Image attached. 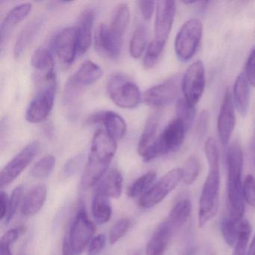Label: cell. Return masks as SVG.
<instances>
[{
  "label": "cell",
  "instance_id": "1",
  "mask_svg": "<svg viewBox=\"0 0 255 255\" xmlns=\"http://www.w3.org/2000/svg\"><path fill=\"white\" fill-rule=\"evenodd\" d=\"M204 150L209 171L199 199L198 225L200 228H204L217 213L220 189L219 150L214 138H209L206 141Z\"/></svg>",
  "mask_w": 255,
  "mask_h": 255
},
{
  "label": "cell",
  "instance_id": "2",
  "mask_svg": "<svg viewBox=\"0 0 255 255\" xmlns=\"http://www.w3.org/2000/svg\"><path fill=\"white\" fill-rule=\"evenodd\" d=\"M116 150L117 144L116 140L113 139L106 131L98 129L95 132L80 181L83 189H92L101 182L107 174Z\"/></svg>",
  "mask_w": 255,
  "mask_h": 255
},
{
  "label": "cell",
  "instance_id": "3",
  "mask_svg": "<svg viewBox=\"0 0 255 255\" xmlns=\"http://www.w3.org/2000/svg\"><path fill=\"white\" fill-rule=\"evenodd\" d=\"M228 183H227V205L228 216L235 220L243 219L245 199L243 196V154L241 145L238 141H233L228 147L226 153Z\"/></svg>",
  "mask_w": 255,
  "mask_h": 255
},
{
  "label": "cell",
  "instance_id": "4",
  "mask_svg": "<svg viewBox=\"0 0 255 255\" xmlns=\"http://www.w3.org/2000/svg\"><path fill=\"white\" fill-rule=\"evenodd\" d=\"M186 132L183 122L176 118L165 127L162 133L143 153V160L150 162L159 156L175 152L183 144Z\"/></svg>",
  "mask_w": 255,
  "mask_h": 255
},
{
  "label": "cell",
  "instance_id": "5",
  "mask_svg": "<svg viewBox=\"0 0 255 255\" xmlns=\"http://www.w3.org/2000/svg\"><path fill=\"white\" fill-rule=\"evenodd\" d=\"M102 75V69L97 64L89 60L83 62L65 84L63 95L65 107L71 109L75 107L83 89L96 83Z\"/></svg>",
  "mask_w": 255,
  "mask_h": 255
},
{
  "label": "cell",
  "instance_id": "6",
  "mask_svg": "<svg viewBox=\"0 0 255 255\" xmlns=\"http://www.w3.org/2000/svg\"><path fill=\"white\" fill-rule=\"evenodd\" d=\"M40 86L26 112V119L29 123L42 122L53 110L57 89L56 77L41 82Z\"/></svg>",
  "mask_w": 255,
  "mask_h": 255
},
{
  "label": "cell",
  "instance_id": "7",
  "mask_svg": "<svg viewBox=\"0 0 255 255\" xmlns=\"http://www.w3.org/2000/svg\"><path fill=\"white\" fill-rule=\"evenodd\" d=\"M110 99L123 109H134L141 102V95L138 86L121 74H113L107 84Z\"/></svg>",
  "mask_w": 255,
  "mask_h": 255
},
{
  "label": "cell",
  "instance_id": "8",
  "mask_svg": "<svg viewBox=\"0 0 255 255\" xmlns=\"http://www.w3.org/2000/svg\"><path fill=\"white\" fill-rule=\"evenodd\" d=\"M203 35L201 20L193 18L187 20L176 35L174 49L180 61L187 62L196 53Z\"/></svg>",
  "mask_w": 255,
  "mask_h": 255
},
{
  "label": "cell",
  "instance_id": "9",
  "mask_svg": "<svg viewBox=\"0 0 255 255\" xmlns=\"http://www.w3.org/2000/svg\"><path fill=\"white\" fill-rule=\"evenodd\" d=\"M95 226L84 207L77 211L65 237L68 239L74 255H80L95 237Z\"/></svg>",
  "mask_w": 255,
  "mask_h": 255
},
{
  "label": "cell",
  "instance_id": "10",
  "mask_svg": "<svg viewBox=\"0 0 255 255\" xmlns=\"http://www.w3.org/2000/svg\"><path fill=\"white\" fill-rule=\"evenodd\" d=\"M182 169L170 170L138 200V205L143 209H150L162 202L170 192H172L182 181Z\"/></svg>",
  "mask_w": 255,
  "mask_h": 255
},
{
  "label": "cell",
  "instance_id": "11",
  "mask_svg": "<svg viewBox=\"0 0 255 255\" xmlns=\"http://www.w3.org/2000/svg\"><path fill=\"white\" fill-rule=\"evenodd\" d=\"M181 82L180 74H176L163 83L153 86L144 93V103L149 107L157 109L171 105L179 96Z\"/></svg>",
  "mask_w": 255,
  "mask_h": 255
},
{
  "label": "cell",
  "instance_id": "12",
  "mask_svg": "<svg viewBox=\"0 0 255 255\" xmlns=\"http://www.w3.org/2000/svg\"><path fill=\"white\" fill-rule=\"evenodd\" d=\"M205 86V68L201 61H197L188 68L182 77L183 98L195 107L204 94Z\"/></svg>",
  "mask_w": 255,
  "mask_h": 255
},
{
  "label": "cell",
  "instance_id": "13",
  "mask_svg": "<svg viewBox=\"0 0 255 255\" xmlns=\"http://www.w3.org/2000/svg\"><path fill=\"white\" fill-rule=\"evenodd\" d=\"M40 150L38 141H34L17 153L0 173V187L3 188L12 183L31 163Z\"/></svg>",
  "mask_w": 255,
  "mask_h": 255
},
{
  "label": "cell",
  "instance_id": "14",
  "mask_svg": "<svg viewBox=\"0 0 255 255\" xmlns=\"http://www.w3.org/2000/svg\"><path fill=\"white\" fill-rule=\"evenodd\" d=\"M176 13L175 2L162 0L156 3L153 41L165 46L172 29Z\"/></svg>",
  "mask_w": 255,
  "mask_h": 255
},
{
  "label": "cell",
  "instance_id": "15",
  "mask_svg": "<svg viewBox=\"0 0 255 255\" xmlns=\"http://www.w3.org/2000/svg\"><path fill=\"white\" fill-rule=\"evenodd\" d=\"M235 106L232 94L227 89L219 110L217 122L218 135L223 145L229 142L236 125Z\"/></svg>",
  "mask_w": 255,
  "mask_h": 255
},
{
  "label": "cell",
  "instance_id": "16",
  "mask_svg": "<svg viewBox=\"0 0 255 255\" xmlns=\"http://www.w3.org/2000/svg\"><path fill=\"white\" fill-rule=\"evenodd\" d=\"M123 42L116 39L110 27L105 23H101L97 28L95 36V47L97 53L106 59L116 60L122 52Z\"/></svg>",
  "mask_w": 255,
  "mask_h": 255
},
{
  "label": "cell",
  "instance_id": "17",
  "mask_svg": "<svg viewBox=\"0 0 255 255\" xmlns=\"http://www.w3.org/2000/svg\"><path fill=\"white\" fill-rule=\"evenodd\" d=\"M53 48L62 62L66 64L74 62L78 54L77 28H65L59 32L53 41Z\"/></svg>",
  "mask_w": 255,
  "mask_h": 255
},
{
  "label": "cell",
  "instance_id": "18",
  "mask_svg": "<svg viewBox=\"0 0 255 255\" xmlns=\"http://www.w3.org/2000/svg\"><path fill=\"white\" fill-rule=\"evenodd\" d=\"M32 8V5L28 2L20 4L14 7L5 16L0 27L2 49H3L4 44L11 36L14 28L30 14Z\"/></svg>",
  "mask_w": 255,
  "mask_h": 255
},
{
  "label": "cell",
  "instance_id": "19",
  "mask_svg": "<svg viewBox=\"0 0 255 255\" xmlns=\"http://www.w3.org/2000/svg\"><path fill=\"white\" fill-rule=\"evenodd\" d=\"M94 21L95 11L92 8H86L82 11L76 27L78 38V55L80 56L86 53L92 44Z\"/></svg>",
  "mask_w": 255,
  "mask_h": 255
},
{
  "label": "cell",
  "instance_id": "20",
  "mask_svg": "<svg viewBox=\"0 0 255 255\" xmlns=\"http://www.w3.org/2000/svg\"><path fill=\"white\" fill-rule=\"evenodd\" d=\"M38 82H43L56 77L54 73V59L47 49L39 47L34 51L31 59Z\"/></svg>",
  "mask_w": 255,
  "mask_h": 255
},
{
  "label": "cell",
  "instance_id": "21",
  "mask_svg": "<svg viewBox=\"0 0 255 255\" xmlns=\"http://www.w3.org/2000/svg\"><path fill=\"white\" fill-rule=\"evenodd\" d=\"M47 196L45 185L34 186L23 198L21 205V213L25 217L35 216L42 208Z\"/></svg>",
  "mask_w": 255,
  "mask_h": 255
},
{
  "label": "cell",
  "instance_id": "22",
  "mask_svg": "<svg viewBox=\"0 0 255 255\" xmlns=\"http://www.w3.org/2000/svg\"><path fill=\"white\" fill-rule=\"evenodd\" d=\"M173 230L166 221L156 228L146 246V255H164Z\"/></svg>",
  "mask_w": 255,
  "mask_h": 255
},
{
  "label": "cell",
  "instance_id": "23",
  "mask_svg": "<svg viewBox=\"0 0 255 255\" xmlns=\"http://www.w3.org/2000/svg\"><path fill=\"white\" fill-rule=\"evenodd\" d=\"M42 17H37L26 25L19 34L14 47V56L19 59L29 44L33 41L43 25Z\"/></svg>",
  "mask_w": 255,
  "mask_h": 255
},
{
  "label": "cell",
  "instance_id": "24",
  "mask_svg": "<svg viewBox=\"0 0 255 255\" xmlns=\"http://www.w3.org/2000/svg\"><path fill=\"white\" fill-rule=\"evenodd\" d=\"M123 189V176L117 168L110 170L98 183L97 190L110 198H119Z\"/></svg>",
  "mask_w": 255,
  "mask_h": 255
},
{
  "label": "cell",
  "instance_id": "25",
  "mask_svg": "<svg viewBox=\"0 0 255 255\" xmlns=\"http://www.w3.org/2000/svg\"><path fill=\"white\" fill-rule=\"evenodd\" d=\"M247 78L244 73H241L236 79L234 86V103L238 113L243 117L247 115L249 109L250 91Z\"/></svg>",
  "mask_w": 255,
  "mask_h": 255
},
{
  "label": "cell",
  "instance_id": "26",
  "mask_svg": "<svg viewBox=\"0 0 255 255\" xmlns=\"http://www.w3.org/2000/svg\"><path fill=\"white\" fill-rule=\"evenodd\" d=\"M160 119V111L153 112L149 116L148 119L146 122L144 130L140 137L138 147H137L140 156H142L143 153L156 140Z\"/></svg>",
  "mask_w": 255,
  "mask_h": 255
},
{
  "label": "cell",
  "instance_id": "27",
  "mask_svg": "<svg viewBox=\"0 0 255 255\" xmlns=\"http://www.w3.org/2000/svg\"><path fill=\"white\" fill-rule=\"evenodd\" d=\"M192 210V203L188 198H183L176 202L166 220L173 231L186 223L190 217Z\"/></svg>",
  "mask_w": 255,
  "mask_h": 255
},
{
  "label": "cell",
  "instance_id": "28",
  "mask_svg": "<svg viewBox=\"0 0 255 255\" xmlns=\"http://www.w3.org/2000/svg\"><path fill=\"white\" fill-rule=\"evenodd\" d=\"M110 198L96 190L92 204V213L95 222L104 225L110 220L113 214Z\"/></svg>",
  "mask_w": 255,
  "mask_h": 255
},
{
  "label": "cell",
  "instance_id": "29",
  "mask_svg": "<svg viewBox=\"0 0 255 255\" xmlns=\"http://www.w3.org/2000/svg\"><path fill=\"white\" fill-rule=\"evenodd\" d=\"M101 122L106 132L116 141L122 139L127 132V125L122 116L113 111H103Z\"/></svg>",
  "mask_w": 255,
  "mask_h": 255
},
{
  "label": "cell",
  "instance_id": "30",
  "mask_svg": "<svg viewBox=\"0 0 255 255\" xmlns=\"http://www.w3.org/2000/svg\"><path fill=\"white\" fill-rule=\"evenodd\" d=\"M129 19L130 11L129 7L127 4H120L115 12L111 23L109 26L113 36L122 42L124 35L129 25Z\"/></svg>",
  "mask_w": 255,
  "mask_h": 255
},
{
  "label": "cell",
  "instance_id": "31",
  "mask_svg": "<svg viewBox=\"0 0 255 255\" xmlns=\"http://www.w3.org/2000/svg\"><path fill=\"white\" fill-rule=\"evenodd\" d=\"M156 179V172L154 171H149L145 174L138 177L129 186L128 190V195L130 198H136V197L144 195L154 184V181Z\"/></svg>",
  "mask_w": 255,
  "mask_h": 255
},
{
  "label": "cell",
  "instance_id": "32",
  "mask_svg": "<svg viewBox=\"0 0 255 255\" xmlns=\"http://www.w3.org/2000/svg\"><path fill=\"white\" fill-rule=\"evenodd\" d=\"M147 42V31L144 25L140 24L135 28L130 42L129 53L134 59H138L145 50Z\"/></svg>",
  "mask_w": 255,
  "mask_h": 255
},
{
  "label": "cell",
  "instance_id": "33",
  "mask_svg": "<svg viewBox=\"0 0 255 255\" xmlns=\"http://www.w3.org/2000/svg\"><path fill=\"white\" fill-rule=\"evenodd\" d=\"M252 228L250 222L243 219L239 222V233L237 242L234 245L233 255H246Z\"/></svg>",
  "mask_w": 255,
  "mask_h": 255
},
{
  "label": "cell",
  "instance_id": "34",
  "mask_svg": "<svg viewBox=\"0 0 255 255\" xmlns=\"http://www.w3.org/2000/svg\"><path fill=\"white\" fill-rule=\"evenodd\" d=\"M182 169V181L186 185L193 184L199 175L201 165L199 159L195 155H191L186 159Z\"/></svg>",
  "mask_w": 255,
  "mask_h": 255
},
{
  "label": "cell",
  "instance_id": "35",
  "mask_svg": "<svg viewBox=\"0 0 255 255\" xmlns=\"http://www.w3.org/2000/svg\"><path fill=\"white\" fill-rule=\"evenodd\" d=\"M56 165V158L53 155H47L41 158L32 167L30 175L37 179L46 178L53 172Z\"/></svg>",
  "mask_w": 255,
  "mask_h": 255
},
{
  "label": "cell",
  "instance_id": "36",
  "mask_svg": "<svg viewBox=\"0 0 255 255\" xmlns=\"http://www.w3.org/2000/svg\"><path fill=\"white\" fill-rule=\"evenodd\" d=\"M239 222L240 221L232 219L227 216L224 218L221 224V232L225 243L229 246H234L237 242L239 233Z\"/></svg>",
  "mask_w": 255,
  "mask_h": 255
},
{
  "label": "cell",
  "instance_id": "37",
  "mask_svg": "<svg viewBox=\"0 0 255 255\" xmlns=\"http://www.w3.org/2000/svg\"><path fill=\"white\" fill-rule=\"evenodd\" d=\"M195 116V106L188 103L184 98H180L177 104V118L183 122L186 131L193 125Z\"/></svg>",
  "mask_w": 255,
  "mask_h": 255
},
{
  "label": "cell",
  "instance_id": "38",
  "mask_svg": "<svg viewBox=\"0 0 255 255\" xmlns=\"http://www.w3.org/2000/svg\"><path fill=\"white\" fill-rule=\"evenodd\" d=\"M165 46L152 41L147 47V53L144 56L143 65L146 69L153 68L159 61V57L163 52Z\"/></svg>",
  "mask_w": 255,
  "mask_h": 255
},
{
  "label": "cell",
  "instance_id": "39",
  "mask_svg": "<svg viewBox=\"0 0 255 255\" xmlns=\"http://www.w3.org/2000/svg\"><path fill=\"white\" fill-rule=\"evenodd\" d=\"M129 228L130 221L129 219L124 218L117 221L115 225H113L109 233L108 240L110 244H116L121 239L123 238L129 231Z\"/></svg>",
  "mask_w": 255,
  "mask_h": 255
},
{
  "label": "cell",
  "instance_id": "40",
  "mask_svg": "<svg viewBox=\"0 0 255 255\" xmlns=\"http://www.w3.org/2000/svg\"><path fill=\"white\" fill-rule=\"evenodd\" d=\"M23 195V186H18L16 187L9 197V202H8V210L5 217V224L10 223L13 218L15 216L17 213V209L20 206V202L22 201Z\"/></svg>",
  "mask_w": 255,
  "mask_h": 255
},
{
  "label": "cell",
  "instance_id": "41",
  "mask_svg": "<svg viewBox=\"0 0 255 255\" xmlns=\"http://www.w3.org/2000/svg\"><path fill=\"white\" fill-rule=\"evenodd\" d=\"M243 196L245 201L255 209V178L252 174L246 176L243 182Z\"/></svg>",
  "mask_w": 255,
  "mask_h": 255
},
{
  "label": "cell",
  "instance_id": "42",
  "mask_svg": "<svg viewBox=\"0 0 255 255\" xmlns=\"http://www.w3.org/2000/svg\"><path fill=\"white\" fill-rule=\"evenodd\" d=\"M83 162V156L82 154L77 155L70 159L64 165L62 174L65 177H70L77 172Z\"/></svg>",
  "mask_w": 255,
  "mask_h": 255
},
{
  "label": "cell",
  "instance_id": "43",
  "mask_svg": "<svg viewBox=\"0 0 255 255\" xmlns=\"http://www.w3.org/2000/svg\"><path fill=\"white\" fill-rule=\"evenodd\" d=\"M107 236L104 234L95 236L89 245L87 255H100L107 244Z\"/></svg>",
  "mask_w": 255,
  "mask_h": 255
},
{
  "label": "cell",
  "instance_id": "44",
  "mask_svg": "<svg viewBox=\"0 0 255 255\" xmlns=\"http://www.w3.org/2000/svg\"><path fill=\"white\" fill-rule=\"evenodd\" d=\"M26 231V228L24 226L12 228V229L9 230L4 234V235L1 238L0 243H3V244L11 246V245L14 244L25 234Z\"/></svg>",
  "mask_w": 255,
  "mask_h": 255
},
{
  "label": "cell",
  "instance_id": "45",
  "mask_svg": "<svg viewBox=\"0 0 255 255\" xmlns=\"http://www.w3.org/2000/svg\"><path fill=\"white\" fill-rule=\"evenodd\" d=\"M243 73L250 86L255 87V49H253L249 54Z\"/></svg>",
  "mask_w": 255,
  "mask_h": 255
},
{
  "label": "cell",
  "instance_id": "46",
  "mask_svg": "<svg viewBox=\"0 0 255 255\" xmlns=\"http://www.w3.org/2000/svg\"><path fill=\"white\" fill-rule=\"evenodd\" d=\"M209 122V113L208 112L203 111L200 115L199 119L196 125V135L198 138H201L205 135L207 130V125Z\"/></svg>",
  "mask_w": 255,
  "mask_h": 255
},
{
  "label": "cell",
  "instance_id": "47",
  "mask_svg": "<svg viewBox=\"0 0 255 255\" xmlns=\"http://www.w3.org/2000/svg\"><path fill=\"white\" fill-rule=\"evenodd\" d=\"M155 4L156 2L153 1H138L140 12L144 20H149L151 18L155 9Z\"/></svg>",
  "mask_w": 255,
  "mask_h": 255
},
{
  "label": "cell",
  "instance_id": "48",
  "mask_svg": "<svg viewBox=\"0 0 255 255\" xmlns=\"http://www.w3.org/2000/svg\"><path fill=\"white\" fill-rule=\"evenodd\" d=\"M9 197L3 191L0 192V219L3 220L6 217L8 210Z\"/></svg>",
  "mask_w": 255,
  "mask_h": 255
},
{
  "label": "cell",
  "instance_id": "49",
  "mask_svg": "<svg viewBox=\"0 0 255 255\" xmlns=\"http://www.w3.org/2000/svg\"><path fill=\"white\" fill-rule=\"evenodd\" d=\"M0 255H12L11 246L0 243Z\"/></svg>",
  "mask_w": 255,
  "mask_h": 255
},
{
  "label": "cell",
  "instance_id": "50",
  "mask_svg": "<svg viewBox=\"0 0 255 255\" xmlns=\"http://www.w3.org/2000/svg\"><path fill=\"white\" fill-rule=\"evenodd\" d=\"M246 255H255V235L249 245V252Z\"/></svg>",
  "mask_w": 255,
  "mask_h": 255
},
{
  "label": "cell",
  "instance_id": "51",
  "mask_svg": "<svg viewBox=\"0 0 255 255\" xmlns=\"http://www.w3.org/2000/svg\"><path fill=\"white\" fill-rule=\"evenodd\" d=\"M252 156H253L254 158V161H255V142H252Z\"/></svg>",
  "mask_w": 255,
  "mask_h": 255
}]
</instances>
